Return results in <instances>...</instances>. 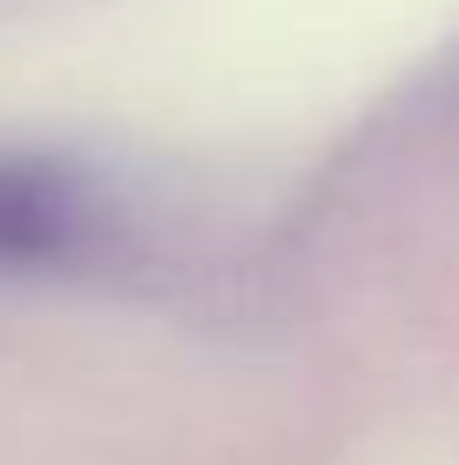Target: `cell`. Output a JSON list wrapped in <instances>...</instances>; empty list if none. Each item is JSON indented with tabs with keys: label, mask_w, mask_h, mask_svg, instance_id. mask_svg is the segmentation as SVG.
Masks as SVG:
<instances>
[{
	"label": "cell",
	"mask_w": 459,
	"mask_h": 465,
	"mask_svg": "<svg viewBox=\"0 0 459 465\" xmlns=\"http://www.w3.org/2000/svg\"><path fill=\"white\" fill-rule=\"evenodd\" d=\"M102 196L41 155H0V270L68 263L102 236Z\"/></svg>",
	"instance_id": "1"
}]
</instances>
